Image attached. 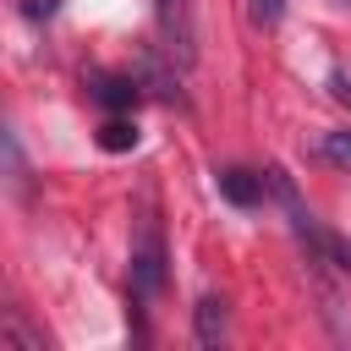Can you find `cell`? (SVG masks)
<instances>
[{"mask_svg":"<svg viewBox=\"0 0 351 351\" xmlns=\"http://www.w3.org/2000/svg\"><path fill=\"white\" fill-rule=\"evenodd\" d=\"M159 285H165V241H159V225L143 219L137 241H132V296L148 302V296H159Z\"/></svg>","mask_w":351,"mask_h":351,"instance_id":"6da1fadb","label":"cell"},{"mask_svg":"<svg viewBox=\"0 0 351 351\" xmlns=\"http://www.w3.org/2000/svg\"><path fill=\"white\" fill-rule=\"evenodd\" d=\"M269 186H274L269 176H252V170H241V165L219 170V192H225L230 203H241V208H247V203H258V197H263Z\"/></svg>","mask_w":351,"mask_h":351,"instance_id":"7a4b0ae2","label":"cell"},{"mask_svg":"<svg viewBox=\"0 0 351 351\" xmlns=\"http://www.w3.org/2000/svg\"><path fill=\"white\" fill-rule=\"evenodd\" d=\"M219 335H225V302L203 296L197 302V346H219Z\"/></svg>","mask_w":351,"mask_h":351,"instance_id":"3957f363","label":"cell"},{"mask_svg":"<svg viewBox=\"0 0 351 351\" xmlns=\"http://www.w3.org/2000/svg\"><path fill=\"white\" fill-rule=\"evenodd\" d=\"M0 351H49L44 335H33L16 313H5V329H0Z\"/></svg>","mask_w":351,"mask_h":351,"instance_id":"277c9868","label":"cell"},{"mask_svg":"<svg viewBox=\"0 0 351 351\" xmlns=\"http://www.w3.org/2000/svg\"><path fill=\"white\" fill-rule=\"evenodd\" d=\"M99 148H110V154H121V148H137V126H132V121H104V132H99Z\"/></svg>","mask_w":351,"mask_h":351,"instance_id":"5b68a950","label":"cell"},{"mask_svg":"<svg viewBox=\"0 0 351 351\" xmlns=\"http://www.w3.org/2000/svg\"><path fill=\"white\" fill-rule=\"evenodd\" d=\"M324 159L340 165V170H351V132H329L324 137Z\"/></svg>","mask_w":351,"mask_h":351,"instance_id":"8992f818","label":"cell"},{"mask_svg":"<svg viewBox=\"0 0 351 351\" xmlns=\"http://www.w3.org/2000/svg\"><path fill=\"white\" fill-rule=\"evenodd\" d=\"M280 11H285V0H247L252 27H274V22H280Z\"/></svg>","mask_w":351,"mask_h":351,"instance_id":"52a82bcc","label":"cell"},{"mask_svg":"<svg viewBox=\"0 0 351 351\" xmlns=\"http://www.w3.org/2000/svg\"><path fill=\"white\" fill-rule=\"evenodd\" d=\"M93 93H99L104 104H132V99H137V88H132V82H99Z\"/></svg>","mask_w":351,"mask_h":351,"instance_id":"ba28073f","label":"cell"},{"mask_svg":"<svg viewBox=\"0 0 351 351\" xmlns=\"http://www.w3.org/2000/svg\"><path fill=\"white\" fill-rule=\"evenodd\" d=\"M27 16L38 22V16H55V0H27Z\"/></svg>","mask_w":351,"mask_h":351,"instance_id":"9c48e42d","label":"cell"}]
</instances>
